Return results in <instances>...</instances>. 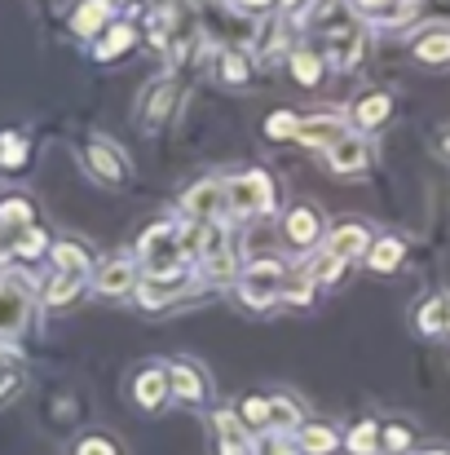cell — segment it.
<instances>
[{
    "instance_id": "obj_27",
    "label": "cell",
    "mask_w": 450,
    "mask_h": 455,
    "mask_svg": "<svg viewBox=\"0 0 450 455\" xmlns=\"http://www.w3.org/2000/svg\"><path fill=\"white\" fill-rule=\"evenodd\" d=\"M270 425H274V429H296L300 407L292 398H270Z\"/></svg>"
},
{
    "instance_id": "obj_41",
    "label": "cell",
    "mask_w": 450,
    "mask_h": 455,
    "mask_svg": "<svg viewBox=\"0 0 450 455\" xmlns=\"http://www.w3.org/2000/svg\"><path fill=\"white\" fill-rule=\"evenodd\" d=\"M239 9H248V13H261V9H270L274 0H234Z\"/></svg>"
},
{
    "instance_id": "obj_38",
    "label": "cell",
    "mask_w": 450,
    "mask_h": 455,
    "mask_svg": "<svg viewBox=\"0 0 450 455\" xmlns=\"http://www.w3.org/2000/svg\"><path fill=\"white\" fill-rule=\"evenodd\" d=\"M13 389H18V376H13V371H0V403L13 398Z\"/></svg>"
},
{
    "instance_id": "obj_32",
    "label": "cell",
    "mask_w": 450,
    "mask_h": 455,
    "mask_svg": "<svg viewBox=\"0 0 450 455\" xmlns=\"http://www.w3.org/2000/svg\"><path fill=\"white\" fill-rule=\"evenodd\" d=\"M296 116L292 111H274L270 120H265V138H274V142H283V138H296Z\"/></svg>"
},
{
    "instance_id": "obj_7",
    "label": "cell",
    "mask_w": 450,
    "mask_h": 455,
    "mask_svg": "<svg viewBox=\"0 0 450 455\" xmlns=\"http://www.w3.org/2000/svg\"><path fill=\"white\" fill-rule=\"evenodd\" d=\"M367 142L362 138H353V133H344V138H336L331 147H327V164H331V172H344V177H353V172H362L367 168Z\"/></svg>"
},
{
    "instance_id": "obj_43",
    "label": "cell",
    "mask_w": 450,
    "mask_h": 455,
    "mask_svg": "<svg viewBox=\"0 0 450 455\" xmlns=\"http://www.w3.org/2000/svg\"><path fill=\"white\" fill-rule=\"evenodd\" d=\"M9 252H13V243H4V239H0V257H9Z\"/></svg>"
},
{
    "instance_id": "obj_18",
    "label": "cell",
    "mask_w": 450,
    "mask_h": 455,
    "mask_svg": "<svg viewBox=\"0 0 450 455\" xmlns=\"http://www.w3.org/2000/svg\"><path fill=\"white\" fill-rule=\"evenodd\" d=\"M283 230H288V239H292L296 248L318 243V212H313V208H292L288 221H283Z\"/></svg>"
},
{
    "instance_id": "obj_9",
    "label": "cell",
    "mask_w": 450,
    "mask_h": 455,
    "mask_svg": "<svg viewBox=\"0 0 450 455\" xmlns=\"http://www.w3.org/2000/svg\"><path fill=\"white\" fill-rule=\"evenodd\" d=\"M212 434H217V447H221V455H252V443H248V425H243L234 411H221V416H212Z\"/></svg>"
},
{
    "instance_id": "obj_8",
    "label": "cell",
    "mask_w": 450,
    "mask_h": 455,
    "mask_svg": "<svg viewBox=\"0 0 450 455\" xmlns=\"http://www.w3.org/2000/svg\"><path fill=\"white\" fill-rule=\"evenodd\" d=\"M168 389H172L181 403H203V398H208V376H203L194 363L181 358V363L168 367Z\"/></svg>"
},
{
    "instance_id": "obj_28",
    "label": "cell",
    "mask_w": 450,
    "mask_h": 455,
    "mask_svg": "<svg viewBox=\"0 0 450 455\" xmlns=\"http://www.w3.org/2000/svg\"><path fill=\"white\" fill-rule=\"evenodd\" d=\"M75 297H80V279H75V275H58V279L49 283V292H44L49 305H67V301H75Z\"/></svg>"
},
{
    "instance_id": "obj_45",
    "label": "cell",
    "mask_w": 450,
    "mask_h": 455,
    "mask_svg": "<svg viewBox=\"0 0 450 455\" xmlns=\"http://www.w3.org/2000/svg\"><path fill=\"white\" fill-rule=\"evenodd\" d=\"M429 455H446V451H429Z\"/></svg>"
},
{
    "instance_id": "obj_15",
    "label": "cell",
    "mask_w": 450,
    "mask_h": 455,
    "mask_svg": "<svg viewBox=\"0 0 450 455\" xmlns=\"http://www.w3.org/2000/svg\"><path fill=\"white\" fill-rule=\"evenodd\" d=\"M186 292V279L181 275H159V279H142V288H138V297H142V305H150V309H159L163 301H172V297H181Z\"/></svg>"
},
{
    "instance_id": "obj_31",
    "label": "cell",
    "mask_w": 450,
    "mask_h": 455,
    "mask_svg": "<svg viewBox=\"0 0 450 455\" xmlns=\"http://www.w3.org/2000/svg\"><path fill=\"white\" fill-rule=\"evenodd\" d=\"M239 420H243V425H252V429L270 425V398H243V407H239Z\"/></svg>"
},
{
    "instance_id": "obj_39",
    "label": "cell",
    "mask_w": 450,
    "mask_h": 455,
    "mask_svg": "<svg viewBox=\"0 0 450 455\" xmlns=\"http://www.w3.org/2000/svg\"><path fill=\"white\" fill-rule=\"evenodd\" d=\"M261 451L265 455H292V447H288L283 438H265V443H261Z\"/></svg>"
},
{
    "instance_id": "obj_13",
    "label": "cell",
    "mask_w": 450,
    "mask_h": 455,
    "mask_svg": "<svg viewBox=\"0 0 450 455\" xmlns=\"http://www.w3.org/2000/svg\"><path fill=\"white\" fill-rule=\"evenodd\" d=\"M84 159H89L93 177H102V181H111V186L124 181V159L111 151L107 142H89V147H84Z\"/></svg>"
},
{
    "instance_id": "obj_21",
    "label": "cell",
    "mask_w": 450,
    "mask_h": 455,
    "mask_svg": "<svg viewBox=\"0 0 450 455\" xmlns=\"http://www.w3.org/2000/svg\"><path fill=\"white\" fill-rule=\"evenodd\" d=\"M31 221H36V208H31L22 195L0 199V226H4V230H27Z\"/></svg>"
},
{
    "instance_id": "obj_5",
    "label": "cell",
    "mask_w": 450,
    "mask_h": 455,
    "mask_svg": "<svg viewBox=\"0 0 450 455\" xmlns=\"http://www.w3.org/2000/svg\"><path fill=\"white\" fill-rule=\"evenodd\" d=\"M199 252H203L212 279H221V283L234 279V252H230V239H225L221 226H203V230H199Z\"/></svg>"
},
{
    "instance_id": "obj_24",
    "label": "cell",
    "mask_w": 450,
    "mask_h": 455,
    "mask_svg": "<svg viewBox=\"0 0 450 455\" xmlns=\"http://www.w3.org/2000/svg\"><path fill=\"white\" fill-rule=\"evenodd\" d=\"M415 58L420 62H450V31H433V36H424L420 44H415Z\"/></svg>"
},
{
    "instance_id": "obj_22",
    "label": "cell",
    "mask_w": 450,
    "mask_h": 455,
    "mask_svg": "<svg viewBox=\"0 0 450 455\" xmlns=\"http://www.w3.org/2000/svg\"><path fill=\"white\" fill-rule=\"evenodd\" d=\"M336 429H327V425H304L300 429V451L304 455H331L336 451Z\"/></svg>"
},
{
    "instance_id": "obj_34",
    "label": "cell",
    "mask_w": 450,
    "mask_h": 455,
    "mask_svg": "<svg viewBox=\"0 0 450 455\" xmlns=\"http://www.w3.org/2000/svg\"><path fill=\"white\" fill-rule=\"evenodd\" d=\"M133 44V27H111V36L98 44V58H115V53H124Z\"/></svg>"
},
{
    "instance_id": "obj_30",
    "label": "cell",
    "mask_w": 450,
    "mask_h": 455,
    "mask_svg": "<svg viewBox=\"0 0 450 455\" xmlns=\"http://www.w3.org/2000/svg\"><path fill=\"white\" fill-rule=\"evenodd\" d=\"M375 443H380V429L371 420H362L353 434H349V451L353 455H375Z\"/></svg>"
},
{
    "instance_id": "obj_33",
    "label": "cell",
    "mask_w": 450,
    "mask_h": 455,
    "mask_svg": "<svg viewBox=\"0 0 450 455\" xmlns=\"http://www.w3.org/2000/svg\"><path fill=\"white\" fill-rule=\"evenodd\" d=\"M292 71H296L300 84H318V80H322V62H318L309 49H300L296 58H292Z\"/></svg>"
},
{
    "instance_id": "obj_17",
    "label": "cell",
    "mask_w": 450,
    "mask_h": 455,
    "mask_svg": "<svg viewBox=\"0 0 450 455\" xmlns=\"http://www.w3.org/2000/svg\"><path fill=\"white\" fill-rule=\"evenodd\" d=\"M133 279H138V266H133V261H111V266H102V275H98V292H102V297H120V292L133 288Z\"/></svg>"
},
{
    "instance_id": "obj_35",
    "label": "cell",
    "mask_w": 450,
    "mask_h": 455,
    "mask_svg": "<svg viewBox=\"0 0 450 455\" xmlns=\"http://www.w3.org/2000/svg\"><path fill=\"white\" fill-rule=\"evenodd\" d=\"M446 314H450V301H429L420 309V327L424 331H438V327H446Z\"/></svg>"
},
{
    "instance_id": "obj_29",
    "label": "cell",
    "mask_w": 450,
    "mask_h": 455,
    "mask_svg": "<svg viewBox=\"0 0 450 455\" xmlns=\"http://www.w3.org/2000/svg\"><path fill=\"white\" fill-rule=\"evenodd\" d=\"M248 71H252V67H248V58H243L239 49H225V53H221V80L243 84V80H248Z\"/></svg>"
},
{
    "instance_id": "obj_3",
    "label": "cell",
    "mask_w": 450,
    "mask_h": 455,
    "mask_svg": "<svg viewBox=\"0 0 450 455\" xmlns=\"http://www.w3.org/2000/svg\"><path fill=\"white\" fill-rule=\"evenodd\" d=\"M142 257H146V275L159 279V275H177L181 266V243H177V226L159 221L142 235Z\"/></svg>"
},
{
    "instance_id": "obj_44",
    "label": "cell",
    "mask_w": 450,
    "mask_h": 455,
    "mask_svg": "<svg viewBox=\"0 0 450 455\" xmlns=\"http://www.w3.org/2000/svg\"><path fill=\"white\" fill-rule=\"evenodd\" d=\"M446 331H450V314H446Z\"/></svg>"
},
{
    "instance_id": "obj_1",
    "label": "cell",
    "mask_w": 450,
    "mask_h": 455,
    "mask_svg": "<svg viewBox=\"0 0 450 455\" xmlns=\"http://www.w3.org/2000/svg\"><path fill=\"white\" fill-rule=\"evenodd\" d=\"M225 208L239 217H261L274 208V186L265 172H239L225 181Z\"/></svg>"
},
{
    "instance_id": "obj_6",
    "label": "cell",
    "mask_w": 450,
    "mask_h": 455,
    "mask_svg": "<svg viewBox=\"0 0 450 455\" xmlns=\"http://www.w3.org/2000/svg\"><path fill=\"white\" fill-rule=\"evenodd\" d=\"M27 314H31V292H27V283L4 279V283H0V336H13V331L27 323Z\"/></svg>"
},
{
    "instance_id": "obj_20",
    "label": "cell",
    "mask_w": 450,
    "mask_h": 455,
    "mask_svg": "<svg viewBox=\"0 0 450 455\" xmlns=\"http://www.w3.org/2000/svg\"><path fill=\"white\" fill-rule=\"evenodd\" d=\"M53 261L62 266V275H75V279H84V275L93 270L89 252H84L75 239H62V243H53Z\"/></svg>"
},
{
    "instance_id": "obj_42",
    "label": "cell",
    "mask_w": 450,
    "mask_h": 455,
    "mask_svg": "<svg viewBox=\"0 0 450 455\" xmlns=\"http://www.w3.org/2000/svg\"><path fill=\"white\" fill-rule=\"evenodd\" d=\"M358 4H367V9H384L389 0H358Z\"/></svg>"
},
{
    "instance_id": "obj_4",
    "label": "cell",
    "mask_w": 450,
    "mask_h": 455,
    "mask_svg": "<svg viewBox=\"0 0 450 455\" xmlns=\"http://www.w3.org/2000/svg\"><path fill=\"white\" fill-rule=\"evenodd\" d=\"M239 297H243V305H252V309H270V305L283 297V266L279 261L248 266V275L239 283Z\"/></svg>"
},
{
    "instance_id": "obj_26",
    "label": "cell",
    "mask_w": 450,
    "mask_h": 455,
    "mask_svg": "<svg viewBox=\"0 0 450 455\" xmlns=\"http://www.w3.org/2000/svg\"><path fill=\"white\" fill-rule=\"evenodd\" d=\"M44 243H49V235L40 230V226H27V230H18V239H13V252L18 257H44Z\"/></svg>"
},
{
    "instance_id": "obj_2",
    "label": "cell",
    "mask_w": 450,
    "mask_h": 455,
    "mask_svg": "<svg viewBox=\"0 0 450 455\" xmlns=\"http://www.w3.org/2000/svg\"><path fill=\"white\" fill-rule=\"evenodd\" d=\"M322 31H327V58L336 62V67H358V58H362V27L344 13V9H331V18L322 22Z\"/></svg>"
},
{
    "instance_id": "obj_10",
    "label": "cell",
    "mask_w": 450,
    "mask_h": 455,
    "mask_svg": "<svg viewBox=\"0 0 450 455\" xmlns=\"http://www.w3.org/2000/svg\"><path fill=\"white\" fill-rule=\"evenodd\" d=\"M344 133H349V129H344L340 116H313V120H300L292 142H300V147H331V142L344 138Z\"/></svg>"
},
{
    "instance_id": "obj_23",
    "label": "cell",
    "mask_w": 450,
    "mask_h": 455,
    "mask_svg": "<svg viewBox=\"0 0 450 455\" xmlns=\"http://www.w3.org/2000/svg\"><path fill=\"white\" fill-rule=\"evenodd\" d=\"M107 9H111L107 0H84V4H80V13L71 18V27H75L80 36H93V31L107 22Z\"/></svg>"
},
{
    "instance_id": "obj_16",
    "label": "cell",
    "mask_w": 450,
    "mask_h": 455,
    "mask_svg": "<svg viewBox=\"0 0 450 455\" xmlns=\"http://www.w3.org/2000/svg\"><path fill=\"white\" fill-rule=\"evenodd\" d=\"M367 248H371V235H367L362 226H340V230L331 235V243H327V252L340 257V261H353V257L367 252Z\"/></svg>"
},
{
    "instance_id": "obj_40",
    "label": "cell",
    "mask_w": 450,
    "mask_h": 455,
    "mask_svg": "<svg viewBox=\"0 0 450 455\" xmlns=\"http://www.w3.org/2000/svg\"><path fill=\"white\" fill-rule=\"evenodd\" d=\"M384 443H389L393 451H402V447L411 443V434H407V429H389V438H384Z\"/></svg>"
},
{
    "instance_id": "obj_14",
    "label": "cell",
    "mask_w": 450,
    "mask_h": 455,
    "mask_svg": "<svg viewBox=\"0 0 450 455\" xmlns=\"http://www.w3.org/2000/svg\"><path fill=\"white\" fill-rule=\"evenodd\" d=\"M168 394H172V389H168V371H163V367H146V371L138 376V385H133V398H138L146 411H154Z\"/></svg>"
},
{
    "instance_id": "obj_37",
    "label": "cell",
    "mask_w": 450,
    "mask_h": 455,
    "mask_svg": "<svg viewBox=\"0 0 450 455\" xmlns=\"http://www.w3.org/2000/svg\"><path fill=\"white\" fill-rule=\"evenodd\" d=\"M22 155H27V147H22L18 138H4V142H0V164H4V168H18Z\"/></svg>"
},
{
    "instance_id": "obj_19",
    "label": "cell",
    "mask_w": 450,
    "mask_h": 455,
    "mask_svg": "<svg viewBox=\"0 0 450 455\" xmlns=\"http://www.w3.org/2000/svg\"><path fill=\"white\" fill-rule=\"evenodd\" d=\"M389 111H393L389 93H367V98L353 107V124H358V129H375V124L389 120Z\"/></svg>"
},
{
    "instance_id": "obj_11",
    "label": "cell",
    "mask_w": 450,
    "mask_h": 455,
    "mask_svg": "<svg viewBox=\"0 0 450 455\" xmlns=\"http://www.w3.org/2000/svg\"><path fill=\"white\" fill-rule=\"evenodd\" d=\"M172 107H177V84H172V80H154L146 93V107H142V129L154 133V129L172 116Z\"/></svg>"
},
{
    "instance_id": "obj_12",
    "label": "cell",
    "mask_w": 450,
    "mask_h": 455,
    "mask_svg": "<svg viewBox=\"0 0 450 455\" xmlns=\"http://www.w3.org/2000/svg\"><path fill=\"white\" fill-rule=\"evenodd\" d=\"M221 204H225V181H199V186H190L186 199H181V208H186L190 217H199V221H208Z\"/></svg>"
},
{
    "instance_id": "obj_36",
    "label": "cell",
    "mask_w": 450,
    "mask_h": 455,
    "mask_svg": "<svg viewBox=\"0 0 450 455\" xmlns=\"http://www.w3.org/2000/svg\"><path fill=\"white\" fill-rule=\"evenodd\" d=\"M75 455H120V447H115L107 434H89V438L75 447Z\"/></svg>"
},
{
    "instance_id": "obj_25",
    "label": "cell",
    "mask_w": 450,
    "mask_h": 455,
    "mask_svg": "<svg viewBox=\"0 0 450 455\" xmlns=\"http://www.w3.org/2000/svg\"><path fill=\"white\" fill-rule=\"evenodd\" d=\"M398 261H402V243L398 239H375L371 243V270L375 275H389Z\"/></svg>"
}]
</instances>
